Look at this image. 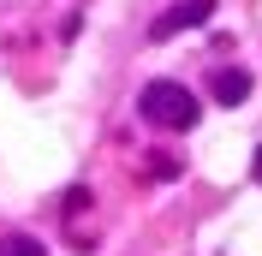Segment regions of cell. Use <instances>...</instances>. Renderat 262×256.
Returning <instances> with one entry per match:
<instances>
[{
    "label": "cell",
    "instance_id": "1",
    "mask_svg": "<svg viewBox=\"0 0 262 256\" xmlns=\"http://www.w3.org/2000/svg\"><path fill=\"white\" fill-rule=\"evenodd\" d=\"M137 113H143L149 125H161V131H191L203 108H196V96L185 90V83L155 78V83H143V96H137Z\"/></svg>",
    "mask_w": 262,
    "mask_h": 256
},
{
    "label": "cell",
    "instance_id": "2",
    "mask_svg": "<svg viewBox=\"0 0 262 256\" xmlns=\"http://www.w3.org/2000/svg\"><path fill=\"white\" fill-rule=\"evenodd\" d=\"M214 18V0H179V6H167L155 24H149V42H173L179 30H196V24H209Z\"/></svg>",
    "mask_w": 262,
    "mask_h": 256
},
{
    "label": "cell",
    "instance_id": "3",
    "mask_svg": "<svg viewBox=\"0 0 262 256\" xmlns=\"http://www.w3.org/2000/svg\"><path fill=\"white\" fill-rule=\"evenodd\" d=\"M214 101L221 108H245L250 101V72H238V66L232 72H214Z\"/></svg>",
    "mask_w": 262,
    "mask_h": 256
},
{
    "label": "cell",
    "instance_id": "4",
    "mask_svg": "<svg viewBox=\"0 0 262 256\" xmlns=\"http://www.w3.org/2000/svg\"><path fill=\"white\" fill-rule=\"evenodd\" d=\"M0 256H48V250H42V239H30V232H6V239H0Z\"/></svg>",
    "mask_w": 262,
    "mask_h": 256
},
{
    "label": "cell",
    "instance_id": "5",
    "mask_svg": "<svg viewBox=\"0 0 262 256\" xmlns=\"http://www.w3.org/2000/svg\"><path fill=\"white\" fill-rule=\"evenodd\" d=\"M250 179H256V185H262V149H256V155H250Z\"/></svg>",
    "mask_w": 262,
    "mask_h": 256
}]
</instances>
